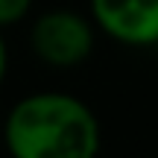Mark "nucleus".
<instances>
[{
	"label": "nucleus",
	"instance_id": "1",
	"mask_svg": "<svg viewBox=\"0 0 158 158\" xmlns=\"http://www.w3.org/2000/svg\"><path fill=\"white\" fill-rule=\"evenodd\" d=\"M3 141L12 158H97L102 138L97 114L82 100L41 91L9 111Z\"/></svg>",
	"mask_w": 158,
	"mask_h": 158
},
{
	"label": "nucleus",
	"instance_id": "2",
	"mask_svg": "<svg viewBox=\"0 0 158 158\" xmlns=\"http://www.w3.org/2000/svg\"><path fill=\"white\" fill-rule=\"evenodd\" d=\"M32 50L50 68H76L94 50V27L73 9H47L32 27Z\"/></svg>",
	"mask_w": 158,
	"mask_h": 158
},
{
	"label": "nucleus",
	"instance_id": "3",
	"mask_svg": "<svg viewBox=\"0 0 158 158\" xmlns=\"http://www.w3.org/2000/svg\"><path fill=\"white\" fill-rule=\"evenodd\" d=\"M97 27L126 47L158 44V0H91Z\"/></svg>",
	"mask_w": 158,
	"mask_h": 158
},
{
	"label": "nucleus",
	"instance_id": "4",
	"mask_svg": "<svg viewBox=\"0 0 158 158\" xmlns=\"http://www.w3.org/2000/svg\"><path fill=\"white\" fill-rule=\"evenodd\" d=\"M29 6H32V0H0V27L21 21L29 12Z\"/></svg>",
	"mask_w": 158,
	"mask_h": 158
},
{
	"label": "nucleus",
	"instance_id": "5",
	"mask_svg": "<svg viewBox=\"0 0 158 158\" xmlns=\"http://www.w3.org/2000/svg\"><path fill=\"white\" fill-rule=\"evenodd\" d=\"M3 79H6V44L0 38V85H3Z\"/></svg>",
	"mask_w": 158,
	"mask_h": 158
}]
</instances>
